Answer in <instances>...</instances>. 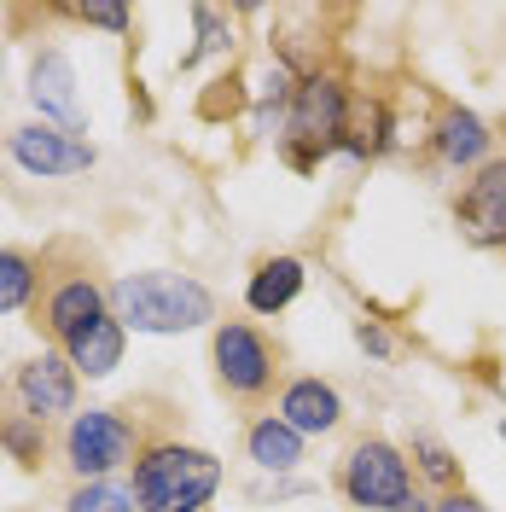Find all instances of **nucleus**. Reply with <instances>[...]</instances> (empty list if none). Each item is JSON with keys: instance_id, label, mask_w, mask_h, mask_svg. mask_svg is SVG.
Returning a JSON list of instances; mask_svg holds the SVG:
<instances>
[{"instance_id": "nucleus-1", "label": "nucleus", "mask_w": 506, "mask_h": 512, "mask_svg": "<svg viewBox=\"0 0 506 512\" xmlns=\"http://www.w3.org/2000/svg\"><path fill=\"white\" fill-rule=\"evenodd\" d=\"M105 303L123 320V332H192V326L216 320L210 286H198L192 274H163V268L123 274L105 291Z\"/></svg>"}, {"instance_id": "nucleus-2", "label": "nucleus", "mask_w": 506, "mask_h": 512, "mask_svg": "<svg viewBox=\"0 0 506 512\" xmlns=\"http://www.w3.org/2000/svg\"><path fill=\"white\" fill-rule=\"evenodd\" d=\"M222 489V460L192 443H152L134 460V501L140 512H204Z\"/></svg>"}, {"instance_id": "nucleus-3", "label": "nucleus", "mask_w": 506, "mask_h": 512, "mask_svg": "<svg viewBox=\"0 0 506 512\" xmlns=\"http://www.w3.org/2000/svg\"><path fill=\"white\" fill-rule=\"evenodd\" d=\"M332 146H349V94L338 76H303L291 88V117H285V158L297 169H315Z\"/></svg>"}, {"instance_id": "nucleus-4", "label": "nucleus", "mask_w": 506, "mask_h": 512, "mask_svg": "<svg viewBox=\"0 0 506 512\" xmlns=\"http://www.w3.org/2000/svg\"><path fill=\"white\" fill-rule=\"evenodd\" d=\"M344 495H349V507H361V512H390V507H402L413 495V466H408V454L396 443H384V437H361V443L349 448V460H344Z\"/></svg>"}, {"instance_id": "nucleus-5", "label": "nucleus", "mask_w": 506, "mask_h": 512, "mask_svg": "<svg viewBox=\"0 0 506 512\" xmlns=\"http://www.w3.org/2000/svg\"><path fill=\"white\" fill-rule=\"evenodd\" d=\"M64 454H70V472L82 483H99L134 454V425H128L123 414H111V408H88V414L70 419Z\"/></svg>"}, {"instance_id": "nucleus-6", "label": "nucleus", "mask_w": 506, "mask_h": 512, "mask_svg": "<svg viewBox=\"0 0 506 512\" xmlns=\"http://www.w3.org/2000/svg\"><path fill=\"white\" fill-rule=\"evenodd\" d=\"M216 379L227 384V396H245V402L274 390V350L256 326H245V320L216 326Z\"/></svg>"}, {"instance_id": "nucleus-7", "label": "nucleus", "mask_w": 506, "mask_h": 512, "mask_svg": "<svg viewBox=\"0 0 506 512\" xmlns=\"http://www.w3.org/2000/svg\"><path fill=\"white\" fill-rule=\"evenodd\" d=\"M6 152H12V163H18L24 175H41V181H53V175H82V169H94V146H88L82 134H70V128H53V123L12 128Z\"/></svg>"}, {"instance_id": "nucleus-8", "label": "nucleus", "mask_w": 506, "mask_h": 512, "mask_svg": "<svg viewBox=\"0 0 506 512\" xmlns=\"http://www.w3.org/2000/svg\"><path fill=\"white\" fill-rule=\"evenodd\" d=\"M454 216H460V233H466L472 245H483V251L506 245V158L477 169V181L466 187V198H460Z\"/></svg>"}, {"instance_id": "nucleus-9", "label": "nucleus", "mask_w": 506, "mask_h": 512, "mask_svg": "<svg viewBox=\"0 0 506 512\" xmlns=\"http://www.w3.org/2000/svg\"><path fill=\"white\" fill-rule=\"evenodd\" d=\"M76 367L64 361V350H47V355H35V361H24L18 367V402H24V414H35L41 425L47 419H59L76 408Z\"/></svg>"}, {"instance_id": "nucleus-10", "label": "nucleus", "mask_w": 506, "mask_h": 512, "mask_svg": "<svg viewBox=\"0 0 506 512\" xmlns=\"http://www.w3.org/2000/svg\"><path fill=\"white\" fill-rule=\"evenodd\" d=\"M99 315H111V303H105V286H94L88 274H64L47 286V303H41V320H47V332L70 344L82 326H94Z\"/></svg>"}, {"instance_id": "nucleus-11", "label": "nucleus", "mask_w": 506, "mask_h": 512, "mask_svg": "<svg viewBox=\"0 0 506 512\" xmlns=\"http://www.w3.org/2000/svg\"><path fill=\"white\" fill-rule=\"evenodd\" d=\"M30 99H35V111H41V123L82 134L76 70H70V59H64V53H41V59H35V70H30Z\"/></svg>"}, {"instance_id": "nucleus-12", "label": "nucleus", "mask_w": 506, "mask_h": 512, "mask_svg": "<svg viewBox=\"0 0 506 512\" xmlns=\"http://www.w3.org/2000/svg\"><path fill=\"white\" fill-rule=\"evenodd\" d=\"M280 419L297 437H326V431H338V419H344V396L320 379H291L285 396H280Z\"/></svg>"}, {"instance_id": "nucleus-13", "label": "nucleus", "mask_w": 506, "mask_h": 512, "mask_svg": "<svg viewBox=\"0 0 506 512\" xmlns=\"http://www.w3.org/2000/svg\"><path fill=\"white\" fill-rule=\"evenodd\" d=\"M123 320L117 315H99L94 326H82L70 344H64V361L76 367V373H88V379H105V373H117L123 367Z\"/></svg>"}, {"instance_id": "nucleus-14", "label": "nucleus", "mask_w": 506, "mask_h": 512, "mask_svg": "<svg viewBox=\"0 0 506 512\" xmlns=\"http://www.w3.org/2000/svg\"><path fill=\"white\" fill-rule=\"evenodd\" d=\"M303 280H309V274H303L297 256H268V262L251 274V286H245V303H251L256 315H280L285 303L303 291Z\"/></svg>"}, {"instance_id": "nucleus-15", "label": "nucleus", "mask_w": 506, "mask_h": 512, "mask_svg": "<svg viewBox=\"0 0 506 512\" xmlns=\"http://www.w3.org/2000/svg\"><path fill=\"white\" fill-rule=\"evenodd\" d=\"M437 158L454 163V169H472V163L489 158V128H483V117L477 111H448L443 123H437Z\"/></svg>"}, {"instance_id": "nucleus-16", "label": "nucleus", "mask_w": 506, "mask_h": 512, "mask_svg": "<svg viewBox=\"0 0 506 512\" xmlns=\"http://www.w3.org/2000/svg\"><path fill=\"white\" fill-rule=\"evenodd\" d=\"M245 448H251V460L262 466V472H291V466L303 460V437H297V431H291L280 414L256 419L251 437H245Z\"/></svg>"}, {"instance_id": "nucleus-17", "label": "nucleus", "mask_w": 506, "mask_h": 512, "mask_svg": "<svg viewBox=\"0 0 506 512\" xmlns=\"http://www.w3.org/2000/svg\"><path fill=\"white\" fill-rule=\"evenodd\" d=\"M41 286V274H35V256L12 251V245H0V315H12V309H24Z\"/></svg>"}, {"instance_id": "nucleus-18", "label": "nucleus", "mask_w": 506, "mask_h": 512, "mask_svg": "<svg viewBox=\"0 0 506 512\" xmlns=\"http://www.w3.org/2000/svg\"><path fill=\"white\" fill-rule=\"evenodd\" d=\"M64 512H140V501H134V489L128 483H82V489H70V501H64Z\"/></svg>"}, {"instance_id": "nucleus-19", "label": "nucleus", "mask_w": 506, "mask_h": 512, "mask_svg": "<svg viewBox=\"0 0 506 512\" xmlns=\"http://www.w3.org/2000/svg\"><path fill=\"white\" fill-rule=\"evenodd\" d=\"M0 443L12 448L24 466H35V460H41V448H47V425H41L35 414H6V419H0Z\"/></svg>"}, {"instance_id": "nucleus-20", "label": "nucleus", "mask_w": 506, "mask_h": 512, "mask_svg": "<svg viewBox=\"0 0 506 512\" xmlns=\"http://www.w3.org/2000/svg\"><path fill=\"white\" fill-rule=\"evenodd\" d=\"M413 460H419V472L431 483H460V466H454V454L443 443H431V437H413Z\"/></svg>"}, {"instance_id": "nucleus-21", "label": "nucleus", "mask_w": 506, "mask_h": 512, "mask_svg": "<svg viewBox=\"0 0 506 512\" xmlns=\"http://www.w3.org/2000/svg\"><path fill=\"white\" fill-rule=\"evenodd\" d=\"M192 18H198V47H192L187 59H181V64H187V70H192V64H198V59H204V53H222V47H227L222 12H210V6H198V12H192Z\"/></svg>"}, {"instance_id": "nucleus-22", "label": "nucleus", "mask_w": 506, "mask_h": 512, "mask_svg": "<svg viewBox=\"0 0 506 512\" xmlns=\"http://www.w3.org/2000/svg\"><path fill=\"white\" fill-rule=\"evenodd\" d=\"M70 18H82V24H99V30H128V6H111V0H94V6H70Z\"/></svg>"}, {"instance_id": "nucleus-23", "label": "nucleus", "mask_w": 506, "mask_h": 512, "mask_svg": "<svg viewBox=\"0 0 506 512\" xmlns=\"http://www.w3.org/2000/svg\"><path fill=\"white\" fill-rule=\"evenodd\" d=\"M355 344L384 361V355H390V332H384V326H373V320H361V326H355Z\"/></svg>"}, {"instance_id": "nucleus-24", "label": "nucleus", "mask_w": 506, "mask_h": 512, "mask_svg": "<svg viewBox=\"0 0 506 512\" xmlns=\"http://www.w3.org/2000/svg\"><path fill=\"white\" fill-rule=\"evenodd\" d=\"M437 512H489V507H483L477 495H466V489H454V495H443V501H437Z\"/></svg>"}, {"instance_id": "nucleus-25", "label": "nucleus", "mask_w": 506, "mask_h": 512, "mask_svg": "<svg viewBox=\"0 0 506 512\" xmlns=\"http://www.w3.org/2000/svg\"><path fill=\"white\" fill-rule=\"evenodd\" d=\"M390 512H437V507H431V501H419V495H408L402 507H390Z\"/></svg>"}, {"instance_id": "nucleus-26", "label": "nucleus", "mask_w": 506, "mask_h": 512, "mask_svg": "<svg viewBox=\"0 0 506 512\" xmlns=\"http://www.w3.org/2000/svg\"><path fill=\"white\" fill-rule=\"evenodd\" d=\"M501 437H506V419H501Z\"/></svg>"}]
</instances>
